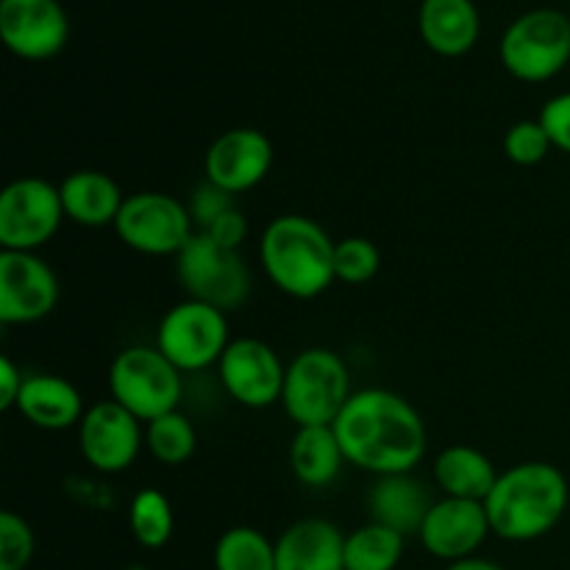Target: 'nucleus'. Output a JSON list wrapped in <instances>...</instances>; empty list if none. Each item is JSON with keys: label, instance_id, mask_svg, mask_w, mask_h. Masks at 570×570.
<instances>
[{"label": "nucleus", "instance_id": "obj_4", "mask_svg": "<svg viewBox=\"0 0 570 570\" xmlns=\"http://www.w3.org/2000/svg\"><path fill=\"white\" fill-rule=\"evenodd\" d=\"M351 395L348 365L332 348H304L287 365L282 406L298 429L334 426Z\"/></svg>", "mask_w": 570, "mask_h": 570}, {"label": "nucleus", "instance_id": "obj_26", "mask_svg": "<svg viewBox=\"0 0 570 570\" xmlns=\"http://www.w3.org/2000/svg\"><path fill=\"white\" fill-rule=\"evenodd\" d=\"M195 449H198V432L184 412H167V415L145 423V451L159 465H184V462L193 460Z\"/></svg>", "mask_w": 570, "mask_h": 570}, {"label": "nucleus", "instance_id": "obj_15", "mask_svg": "<svg viewBox=\"0 0 570 570\" xmlns=\"http://www.w3.org/2000/svg\"><path fill=\"white\" fill-rule=\"evenodd\" d=\"M273 167V142L259 128H232L209 145L204 156L206 181L243 195L259 187Z\"/></svg>", "mask_w": 570, "mask_h": 570}, {"label": "nucleus", "instance_id": "obj_13", "mask_svg": "<svg viewBox=\"0 0 570 570\" xmlns=\"http://www.w3.org/2000/svg\"><path fill=\"white\" fill-rule=\"evenodd\" d=\"M59 304V278L39 254L0 250V323L31 326Z\"/></svg>", "mask_w": 570, "mask_h": 570}, {"label": "nucleus", "instance_id": "obj_18", "mask_svg": "<svg viewBox=\"0 0 570 570\" xmlns=\"http://www.w3.org/2000/svg\"><path fill=\"white\" fill-rule=\"evenodd\" d=\"M417 31L429 50L456 59L476 48L482 17L473 0H421Z\"/></svg>", "mask_w": 570, "mask_h": 570}, {"label": "nucleus", "instance_id": "obj_5", "mask_svg": "<svg viewBox=\"0 0 570 570\" xmlns=\"http://www.w3.org/2000/svg\"><path fill=\"white\" fill-rule=\"evenodd\" d=\"M499 56L504 70L518 81H551L570 61V17L549 6L523 11L501 33Z\"/></svg>", "mask_w": 570, "mask_h": 570}, {"label": "nucleus", "instance_id": "obj_14", "mask_svg": "<svg viewBox=\"0 0 570 570\" xmlns=\"http://www.w3.org/2000/svg\"><path fill=\"white\" fill-rule=\"evenodd\" d=\"M0 37L17 59L45 61L67 45L70 20L59 0H0Z\"/></svg>", "mask_w": 570, "mask_h": 570}, {"label": "nucleus", "instance_id": "obj_3", "mask_svg": "<svg viewBox=\"0 0 570 570\" xmlns=\"http://www.w3.org/2000/svg\"><path fill=\"white\" fill-rule=\"evenodd\" d=\"M334 239L306 215H278L259 237V265L278 293L312 301L326 293L334 276Z\"/></svg>", "mask_w": 570, "mask_h": 570}, {"label": "nucleus", "instance_id": "obj_20", "mask_svg": "<svg viewBox=\"0 0 570 570\" xmlns=\"http://www.w3.org/2000/svg\"><path fill=\"white\" fill-rule=\"evenodd\" d=\"M17 412L42 432H65L72 426L78 429L87 410L76 384L53 373H31L22 384Z\"/></svg>", "mask_w": 570, "mask_h": 570}, {"label": "nucleus", "instance_id": "obj_25", "mask_svg": "<svg viewBox=\"0 0 570 570\" xmlns=\"http://www.w3.org/2000/svg\"><path fill=\"white\" fill-rule=\"evenodd\" d=\"M215 570H276V543L254 527H232L212 551Z\"/></svg>", "mask_w": 570, "mask_h": 570}, {"label": "nucleus", "instance_id": "obj_17", "mask_svg": "<svg viewBox=\"0 0 570 570\" xmlns=\"http://www.w3.org/2000/svg\"><path fill=\"white\" fill-rule=\"evenodd\" d=\"M276 570H345V534L326 518H301L276 540Z\"/></svg>", "mask_w": 570, "mask_h": 570}, {"label": "nucleus", "instance_id": "obj_35", "mask_svg": "<svg viewBox=\"0 0 570 570\" xmlns=\"http://www.w3.org/2000/svg\"><path fill=\"white\" fill-rule=\"evenodd\" d=\"M445 570H504L499 562H490L482 560V557H471V560H460V562H451Z\"/></svg>", "mask_w": 570, "mask_h": 570}, {"label": "nucleus", "instance_id": "obj_32", "mask_svg": "<svg viewBox=\"0 0 570 570\" xmlns=\"http://www.w3.org/2000/svg\"><path fill=\"white\" fill-rule=\"evenodd\" d=\"M538 120L543 122L551 145L570 156V92H560L546 100Z\"/></svg>", "mask_w": 570, "mask_h": 570}, {"label": "nucleus", "instance_id": "obj_1", "mask_svg": "<svg viewBox=\"0 0 570 570\" xmlns=\"http://www.w3.org/2000/svg\"><path fill=\"white\" fill-rule=\"evenodd\" d=\"M348 465L373 476L412 473L429 449L426 421L404 399L384 387L356 390L334 421Z\"/></svg>", "mask_w": 570, "mask_h": 570}, {"label": "nucleus", "instance_id": "obj_34", "mask_svg": "<svg viewBox=\"0 0 570 570\" xmlns=\"http://www.w3.org/2000/svg\"><path fill=\"white\" fill-rule=\"evenodd\" d=\"M22 384H26V373L17 367V362L11 356H0V410H17Z\"/></svg>", "mask_w": 570, "mask_h": 570}, {"label": "nucleus", "instance_id": "obj_29", "mask_svg": "<svg viewBox=\"0 0 570 570\" xmlns=\"http://www.w3.org/2000/svg\"><path fill=\"white\" fill-rule=\"evenodd\" d=\"M554 150L540 120H518L504 134V156L518 167H534Z\"/></svg>", "mask_w": 570, "mask_h": 570}, {"label": "nucleus", "instance_id": "obj_7", "mask_svg": "<svg viewBox=\"0 0 570 570\" xmlns=\"http://www.w3.org/2000/svg\"><path fill=\"white\" fill-rule=\"evenodd\" d=\"M176 276L187 298L215 306L226 315L245 306L254 284L243 250L223 248L198 232L176 256Z\"/></svg>", "mask_w": 570, "mask_h": 570}, {"label": "nucleus", "instance_id": "obj_2", "mask_svg": "<svg viewBox=\"0 0 570 570\" xmlns=\"http://www.w3.org/2000/svg\"><path fill=\"white\" fill-rule=\"evenodd\" d=\"M570 501L566 473L551 462H518L499 473L484 499L490 532L507 543H532L554 532Z\"/></svg>", "mask_w": 570, "mask_h": 570}, {"label": "nucleus", "instance_id": "obj_8", "mask_svg": "<svg viewBox=\"0 0 570 570\" xmlns=\"http://www.w3.org/2000/svg\"><path fill=\"white\" fill-rule=\"evenodd\" d=\"M232 345L226 312L184 298L165 312L156 328V348L181 373H200L217 365Z\"/></svg>", "mask_w": 570, "mask_h": 570}, {"label": "nucleus", "instance_id": "obj_21", "mask_svg": "<svg viewBox=\"0 0 570 570\" xmlns=\"http://www.w3.org/2000/svg\"><path fill=\"white\" fill-rule=\"evenodd\" d=\"M65 217L81 228L115 226L126 195L115 178L100 170H76L59 184Z\"/></svg>", "mask_w": 570, "mask_h": 570}, {"label": "nucleus", "instance_id": "obj_11", "mask_svg": "<svg viewBox=\"0 0 570 570\" xmlns=\"http://www.w3.org/2000/svg\"><path fill=\"white\" fill-rule=\"evenodd\" d=\"M217 373L228 399L245 410H267L282 404L287 365L265 340H232L226 354L217 362Z\"/></svg>", "mask_w": 570, "mask_h": 570}, {"label": "nucleus", "instance_id": "obj_9", "mask_svg": "<svg viewBox=\"0 0 570 570\" xmlns=\"http://www.w3.org/2000/svg\"><path fill=\"white\" fill-rule=\"evenodd\" d=\"M115 232L120 243L137 254L173 256V259L195 237L187 204L167 193H154V189L126 195Z\"/></svg>", "mask_w": 570, "mask_h": 570}, {"label": "nucleus", "instance_id": "obj_22", "mask_svg": "<svg viewBox=\"0 0 570 570\" xmlns=\"http://www.w3.org/2000/svg\"><path fill=\"white\" fill-rule=\"evenodd\" d=\"M434 484L445 499H468V501H484L490 490L499 482V471H495L493 460L484 451L473 449V445H449L438 454L432 468Z\"/></svg>", "mask_w": 570, "mask_h": 570}, {"label": "nucleus", "instance_id": "obj_23", "mask_svg": "<svg viewBox=\"0 0 570 570\" xmlns=\"http://www.w3.org/2000/svg\"><path fill=\"white\" fill-rule=\"evenodd\" d=\"M348 465L334 426H304L295 432L289 443V468L304 488L321 490L337 482L343 468Z\"/></svg>", "mask_w": 570, "mask_h": 570}, {"label": "nucleus", "instance_id": "obj_10", "mask_svg": "<svg viewBox=\"0 0 570 570\" xmlns=\"http://www.w3.org/2000/svg\"><path fill=\"white\" fill-rule=\"evenodd\" d=\"M65 220L56 184L37 176L17 178L0 195V248L37 254Z\"/></svg>", "mask_w": 570, "mask_h": 570}, {"label": "nucleus", "instance_id": "obj_6", "mask_svg": "<svg viewBox=\"0 0 570 570\" xmlns=\"http://www.w3.org/2000/svg\"><path fill=\"white\" fill-rule=\"evenodd\" d=\"M111 401L142 423L176 412L184 399V373L156 345H131L109 367Z\"/></svg>", "mask_w": 570, "mask_h": 570}, {"label": "nucleus", "instance_id": "obj_19", "mask_svg": "<svg viewBox=\"0 0 570 570\" xmlns=\"http://www.w3.org/2000/svg\"><path fill=\"white\" fill-rule=\"evenodd\" d=\"M434 499L421 479L412 473H395V476H376L373 488L367 490V512L373 523L404 534H421L423 521L432 510Z\"/></svg>", "mask_w": 570, "mask_h": 570}, {"label": "nucleus", "instance_id": "obj_16", "mask_svg": "<svg viewBox=\"0 0 570 570\" xmlns=\"http://www.w3.org/2000/svg\"><path fill=\"white\" fill-rule=\"evenodd\" d=\"M490 518L484 501L468 499H440L429 510L421 527V543L434 560L460 562L471 560L484 540L490 538Z\"/></svg>", "mask_w": 570, "mask_h": 570}, {"label": "nucleus", "instance_id": "obj_30", "mask_svg": "<svg viewBox=\"0 0 570 570\" xmlns=\"http://www.w3.org/2000/svg\"><path fill=\"white\" fill-rule=\"evenodd\" d=\"M37 540L28 521L17 512H0V570H26L31 566Z\"/></svg>", "mask_w": 570, "mask_h": 570}, {"label": "nucleus", "instance_id": "obj_33", "mask_svg": "<svg viewBox=\"0 0 570 570\" xmlns=\"http://www.w3.org/2000/svg\"><path fill=\"white\" fill-rule=\"evenodd\" d=\"M198 234H206V237H212L217 245H223V248L239 250L243 248L245 237H248V220H245V215L239 212V206H234V209H228L226 215L217 217L206 232H198Z\"/></svg>", "mask_w": 570, "mask_h": 570}, {"label": "nucleus", "instance_id": "obj_31", "mask_svg": "<svg viewBox=\"0 0 570 570\" xmlns=\"http://www.w3.org/2000/svg\"><path fill=\"white\" fill-rule=\"evenodd\" d=\"M234 206H237V198L209 181L195 187L187 200V209H189V217H193L195 232H206L217 217H223L228 209H234Z\"/></svg>", "mask_w": 570, "mask_h": 570}, {"label": "nucleus", "instance_id": "obj_12", "mask_svg": "<svg viewBox=\"0 0 570 570\" xmlns=\"http://www.w3.org/2000/svg\"><path fill=\"white\" fill-rule=\"evenodd\" d=\"M145 449V423L117 401H98L78 423V451L98 473H122Z\"/></svg>", "mask_w": 570, "mask_h": 570}, {"label": "nucleus", "instance_id": "obj_24", "mask_svg": "<svg viewBox=\"0 0 570 570\" xmlns=\"http://www.w3.org/2000/svg\"><path fill=\"white\" fill-rule=\"evenodd\" d=\"M404 534L382 523H365L345 534V570H395L404 560Z\"/></svg>", "mask_w": 570, "mask_h": 570}, {"label": "nucleus", "instance_id": "obj_28", "mask_svg": "<svg viewBox=\"0 0 570 570\" xmlns=\"http://www.w3.org/2000/svg\"><path fill=\"white\" fill-rule=\"evenodd\" d=\"M382 254L367 237H345L334 245V276L343 284H367L379 276Z\"/></svg>", "mask_w": 570, "mask_h": 570}, {"label": "nucleus", "instance_id": "obj_27", "mask_svg": "<svg viewBox=\"0 0 570 570\" xmlns=\"http://www.w3.org/2000/svg\"><path fill=\"white\" fill-rule=\"evenodd\" d=\"M128 529L142 549H165L176 529V512L161 490H139L128 507Z\"/></svg>", "mask_w": 570, "mask_h": 570}]
</instances>
